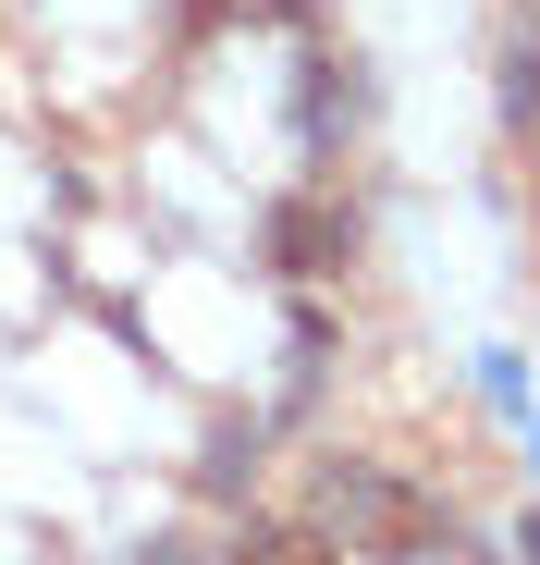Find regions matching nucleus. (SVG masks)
Returning a JSON list of instances; mask_svg holds the SVG:
<instances>
[{
	"instance_id": "nucleus-1",
	"label": "nucleus",
	"mask_w": 540,
	"mask_h": 565,
	"mask_svg": "<svg viewBox=\"0 0 540 565\" xmlns=\"http://www.w3.org/2000/svg\"><path fill=\"white\" fill-rule=\"evenodd\" d=\"M307 529H320L332 553H369V565H418V553L442 541L430 492L393 480V467H369V455H320V467H307Z\"/></svg>"
},
{
	"instance_id": "nucleus-2",
	"label": "nucleus",
	"mask_w": 540,
	"mask_h": 565,
	"mask_svg": "<svg viewBox=\"0 0 540 565\" xmlns=\"http://www.w3.org/2000/svg\"><path fill=\"white\" fill-rule=\"evenodd\" d=\"M222 565H344V553H332V541H320L307 516H246Z\"/></svg>"
},
{
	"instance_id": "nucleus-3",
	"label": "nucleus",
	"mask_w": 540,
	"mask_h": 565,
	"mask_svg": "<svg viewBox=\"0 0 540 565\" xmlns=\"http://www.w3.org/2000/svg\"><path fill=\"white\" fill-rule=\"evenodd\" d=\"M270 258H283V270H320V258H344V222H320L307 198L270 210Z\"/></svg>"
},
{
	"instance_id": "nucleus-4",
	"label": "nucleus",
	"mask_w": 540,
	"mask_h": 565,
	"mask_svg": "<svg viewBox=\"0 0 540 565\" xmlns=\"http://www.w3.org/2000/svg\"><path fill=\"white\" fill-rule=\"evenodd\" d=\"M504 124H516V136L540 124V50H528V38L504 50Z\"/></svg>"
},
{
	"instance_id": "nucleus-5",
	"label": "nucleus",
	"mask_w": 540,
	"mask_h": 565,
	"mask_svg": "<svg viewBox=\"0 0 540 565\" xmlns=\"http://www.w3.org/2000/svg\"><path fill=\"white\" fill-rule=\"evenodd\" d=\"M516 553H528V565H540V516H528V529H516Z\"/></svg>"
},
{
	"instance_id": "nucleus-6",
	"label": "nucleus",
	"mask_w": 540,
	"mask_h": 565,
	"mask_svg": "<svg viewBox=\"0 0 540 565\" xmlns=\"http://www.w3.org/2000/svg\"><path fill=\"white\" fill-rule=\"evenodd\" d=\"M136 565H185V553H172V541H160V553H136Z\"/></svg>"
},
{
	"instance_id": "nucleus-7",
	"label": "nucleus",
	"mask_w": 540,
	"mask_h": 565,
	"mask_svg": "<svg viewBox=\"0 0 540 565\" xmlns=\"http://www.w3.org/2000/svg\"><path fill=\"white\" fill-rule=\"evenodd\" d=\"M270 13H307V0H270Z\"/></svg>"
},
{
	"instance_id": "nucleus-8",
	"label": "nucleus",
	"mask_w": 540,
	"mask_h": 565,
	"mask_svg": "<svg viewBox=\"0 0 540 565\" xmlns=\"http://www.w3.org/2000/svg\"><path fill=\"white\" fill-rule=\"evenodd\" d=\"M528 455H540V418H528Z\"/></svg>"
}]
</instances>
